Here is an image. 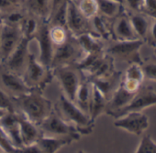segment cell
<instances>
[{
	"instance_id": "obj_42",
	"label": "cell",
	"mask_w": 156,
	"mask_h": 153,
	"mask_svg": "<svg viewBox=\"0 0 156 153\" xmlns=\"http://www.w3.org/2000/svg\"><path fill=\"white\" fill-rule=\"evenodd\" d=\"M7 1L14 9H23V4L25 0H7Z\"/></svg>"
},
{
	"instance_id": "obj_15",
	"label": "cell",
	"mask_w": 156,
	"mask_h": 153,
	"mask_svg": "<svg viewBox=\"0 0 156 153\" xmlns=\"http://www.w3.org/2000/svg\"><path fill=\"white\" fill-rule=\"evenodd\" d=\"M111 34L113 40L126 41L140 40L132 28L128 12L125 9L119 16L112 19Z\"/></svg>"
},
{
	"instance_id": "obj_36",
	"label": "cell",
	"mask_w": 156,
	"mask_h": 153,
	"mask_svg": "<svg viewBox=\"0 0 156 153\" xmlns=\"http://www.w3.org/2000/svg\"><path fill=\"white\" fill-rule=\"evenodd\" d=\"M141 13L151 19H156V0H143Z\"/></svg>"
},
{
	"instance_id": "obj_2",
	"label": "cell",
	"mask_w": 156,
	"mask_h": 153,
	"mask_svg": "<svg viewBox=\"0 0 156 153\" xmlns=\"http://www.w3.org/2000/svg\"><path fill=\"white\" fill-rule=\"evenodd\" d=\"M53 110L61 118L72 125L81 136L91 134L95 128L96 121L62 93L53 105Z\"/></svg>"
},
{
	"instance_id": "obj_25",
	"label": "cell",
	"mask_w": 156,
	"mask_h": 153,
	"mask_svg": "<svg viewBox=\"0 0 156 153\" xmlns=\"http://www.w3.org/2000/svg\"><path fill=\"white\" fill-rule=\"evenodd\" d=\"M91 91H92V83L89 80L84 78L79 87H78L73 101V103L78 107L87 114H88V106L91 96Z\"/></svg>"
},
{
	"instance_id": "obj_44",
	"label": "cell",
	"mask_w": 156,
	"mask_h": 153,
	"mask_svg": "<svg viewBox=\"0 0 156 153\" xmlns=\"http://www.w3.org/2000/svg\"><path fill=\"white\" fill-rule=\"evenodd\" d=\"M112 1H115V2H118L119 4H121L122 6L124 5V0H112Z\"/></svg>"
},
{
	"instance_id": "obj_1",
	"label": "cell",
	"mask_w": 156,
	"mask_h": 153,
	"mask_svg": "<svg viewBox=\"0 0 156 153\" xmlns=\"http://www.w3.org/2000/svg\"><path fill=\"white\" fill-rule=\"evenodd\" d=\"M43 93L37 89H31L27 94L13 97L16 112L22 114L30 121L39 126L53 112L52 102L45 97Z\"/></svg>"
},
{
	"instance_id": "obj_30",
	"label": "cell",
	"mask_w": 156,
	"mask_h": 153,
	"mask_svg": "<svg viewBox=\"0 0 156 153\" xmlns=\"http://www.w3.org/2000/svg\"><path fill=\"white\" fill-rule=\"evenodd\" d=\"M77 9L87 19H92L98 14V0H73Z\"/></svg>"
},
{
	"instance_id": "obj_12",
	"label": "cell",
	"mask_w": 156,
	"mask_h": 153,
	"mask_svg": "<svg viewBox=\"0 0 156 153\" xmlns=\"http://www.w3.org/2000/svg\"><path fill=\"white\" fill-rule=\"evenodd\" d=\"M0 88L11 98L29 93L31 89L24 83L22 76L11 71L0 63Z\"/></svg>"
},
{
	"instance_id": "obj_13",
	"label": "cell",
	"mask_w": 156,
	"mask_h": 153,
	"mask_svg": "<svg viewBox=\"0 0 156 153\" xmlns=\"http://www.w3.org/2000/svg\"><path fill=\"white\" fill-rule=\"evenodd\" d=\"M31 41L32 40L27 38H23L14 51L1 64H3L11 71L22 76L31 54L30 50V43Z\"/></svg>"
},
{
	"instance_id": "obj_37",
	"label": "cell",
	"mask_w": 156,
	"mask_h": 153,
	"mask_svg": "<svg viewBox=\"0 0 156 153\" xmlns=\"http://www.w3.org/2000/svg\"><path fill=\"white\" fill-rule=\"evenodd\" d=\"M120 85H122V87L127 90L129 93H131V94H136L140 86L143 85L140 82H137V81H134V80H129V79H125L123 78V76H122V80H121V83Z\"/></svg>"
},
{
	"instance_id": "obj_16",
	"label": "cell",
	"mask_w": 156,
	"mask_h": 153,
	"mask_svg": "<svg viewBox=\"0 0 156 153\" xmlns=\"http://www.w3.org/2000/svg\"><path fill=\"white\" fill-rule=\"evenodd\" d=\"M0 127L5 130L16 148L23 146L20 137L18 112H7L0 118Z\"/></svg>"
},
{
	"instance_id": "obj_19",
	"label": "cell",
	"mask_w": 156,
	"mask_h": 153,
	"mask_svg": "<svg viewBox=\"0 0 156 153\" xmlns=\"http://www.w3.org/2000/svg\"><path fill=\"white\" fill-rule=\"evenodd\" d=\"M122 76L123 73L116 70L108 77L102 78V79H95L90 82L104 95V96L108 101V99L111 97L113 93L119 86L122 80Z\"/></svg>"
},
{
	"instance_id": "obj_8",
	"label": "cell",
	"mask_w": 156,
	"mask_h": 153,
	"mask_svg": "<svg viewBox=\"0 0 156 153\" xmlns=\"http://www.w3.org/2000/svg\"><path fill=\"white\" fill-rule=\"evenodd\" d=\"M66 28L70 34L73 37H78L86 33H94L91 20L87 19L77 9L73 0L67 2L66 14Z\"/></svg>"
},
{
	"instance_id": "obj_5",
	"label": "cell",
	"mask_w": 156,
	"mask_h": 153,
	"mask_svg": "<svg viewBox=\"0 0 156 153\" xmlns=\"http://www.w3.org/2000/svg\"><path fill=\"white\" fill-rule=\"evenodd\" d=\"M53 77L58 82L62 94L71 101H74L76 92L84 77L76 65L53 68Z\"/></svg>"
},
{
	"instance_id": "obj_3",
	"label": "cell",
	"mask_w": 156,
	"mask_h": 153,
	"mask_svg": "<svg viewBox=\"0 0 156 153\" xmlns=\"http://www.w3.org/2000/svg\"><path fill=\"white\" fill-rule=\"evenodd\" d=\"M144 42L141 40H110L106 45L105 52L109 55L114 61L127 62L129 64L138 63L142 64L143 60L140 55V49Z\"/></svg>"
},
{
	"instance_id": "obj_41",
	"label": "cell",
	"mask_w": 156,
	"mask_h": 153,
	"mask_svg": "<svg viewBox=\"0 0 156 153\" xmlns=\"http://www.w3.org/2000/svg\"><path fill=\"white\" fill-rule=\"evenodd\" d=\"M69 0H51V15L56 11L62 5H63L64 3H66ZM51 17V16H50ZM50 19V18H49Z\"/></svg>"
},
{
	"instance_id": "obj_46",
	"label": "cell",
	"mask_w": 156,
	"mask_h": 153,
	"mask_svg": "<svg viewBox=\"0 0 156 153\" xmlns=\"http://www.w3.org/2000/svg\"><path fill=\"white\" fill-rule=\"evenodd\" d=\"M153 53H154V56L156 57V45L153 47Z\"/></svg>"
},
{
	"instance_id": "obj_11",
	"label": "cell",
	"mask_w": 156,
	"mask_h": 153,
	"mask_svg": "<svg viewBox=\"0 0 156 153\" xmlns=\"http://www.w3.org/2000/svg\"><path fill=\"white\" fill-rule=\"evenodd\" d=\"M23 39L20 26L3 23L0 30V63L4 62Z\"/></svg>"
},
{
	"instance_id": "obj_34",
	"label": "cell",
	"mask_w": 156,
	"mask_h": 153,
	"mask_svg": "<svg viewBox=\"0 0 156 153\" xmlns=\"http://www.w3.org/2000/svg\"><path fill=\"white\" fill-rule=\"evenodd\" d=\"M0 149L5 153H16V148L13 146L5 130L0 127Z\"/></svg>"
},
{
	"instance_id": "obj_23",
	"label": "cell",
	"mask_w": 156,
	"mask_h": 153,
	"mask_svg": "<svg viewBox=\"0 0 156 153\" xmlns=\"http://www.w3.org/2000/svg\"><path fill=\"white\" fill-rule=\"evenodd\" d=\"M107 105H108V99L92 84V91H91V96H90L89 106H88L89 116L94 121H96L99 116L106 114Z\"/></svg>"
},
{
	"instance_id": "obj_28",
	"label": "cell",
	"mask_w": 156,
	"mask_h": 153,
	"mask_svg": "<svg viewBox=\"0 0 156 153\" xmlns=\"http://www.w3.org/2000/svg\"><path fill=\"white\" fill-rule=\"evenodd\" d=\"M39 20L36 17L27 13L23 20L21 21L20 25V29L22 32L23 38H27L30 40H32L33 36L35 35L38 26H39Z\"/></svg>"
},
{
	"instance_id": "obj_6",
	"label": "cell",
	"mask_w": 156,
	"mask_h": 153,
	"mask_svg": "<svg viewBox=\"0 0 156 153\" xmlns=\"http://www.w3.org/2000/svg\"><path fill=\"white\" fill-rule=\"evenodd\" d=\"M84 56V51L76 38L71 35L63 44L54 47L51 69L61 66L77 65Z\"/></svg>"
},
{
	"instance_id": "obj_22",
	"label": "cell",
	"mask_w": 156,
	"mask_h": 153,
	"mask_svg": "<svg viewBox=\"0 0 156 153\" xmlns=\"http://www.w3.org/2000/svg\"><path fill=\"white\" fill-rule=\"evenodd\" d=\"M128 15L138 38L141 40L144 43H146L149 36L151 18L141 12H128Z\"/></svg>"
},
{
	"instance_id": "obj_35",
	"label": "cell",
	"mask_w": 156,
	"mask_h": 153,
	"mask_svg": "<svg viewBox=\"0 0 156 153\" xmlns=\"http://www.w3.org/2000/svg\"><path fill=\"white\" fill-rule=\"evenodd\" d=\"M0 110L7 112H16L12 98L0 88Z\"/></svg>"
},
{
	"instance_id": "obj_26",
	"label": "cell",
	"mask_w": 156,
	"mask_h": 153,
	"mask_svg": "<svg viewBox=\"0 0 156 153\" xmlns=\"http://www.w3.org/2000/svg\"><path fill=\"white\" fill-rule=\"evenodd\" d=\"M108 19L100 16L98 14L91 19V24L93 28L94 33L102 39L104 41H110L112 40V34H111V23H108Z\"/></svg>"
},
{
	"instance_id": "obj_18",
	"label": "cell",
	"mask_w": 156,
	"mask_h": 153,
	"mask_svg": "<svg viewBox=\"0 0 156 153\" xmlns=\"http://www.w3.org/2000/svg\"><path fill=\"white\" fill-rule=\"evenodd\" d=\"M19 126L23 146L36 143L38 139L42 136L39 126L30 121L20 113H19Z\"/></svg>"
},
{
	"instance_id": "obj_39",
	"label": "cell",
	"mask_w": 156,
	"mask_h": 153,
	"mask_svg": "<svg viewBox=\"0 0 156 153\" xmlns=\"http://www.w3.org/2000/svg\"><path fill=\"white\" fill-rule=\"evenodd\" d=\"M151 46L154 47L156 45V19H151L150 30H149V36L147 42Z\"/></svg>"
},
{
	"instance_id": "obj_27",
	"label": "cell",
	"mask_w": 156,
	"mask_h": 153,
	"mask_svg": "<svg viewBox=\"0 0 156 153\" xmlns=\"http://www.w3.org/2000/svg\"><path fill=\"white\" fill-rule=\"evenodd\" d=\"M98 14L108 19H113L119 16L123 10L124 7L112 0H98Z\"/></svg>"
},
{
	"instance_id": "obj_4",
	"label": "cell",
	"mask_w": 156,
	"mask_h": 153,
	"mask_svg": "<svg viewBox=\"0 0 156 153\" xmlns=\"http://www.w3.org/2000/svg\"><path fill=\"white\" fill-rule=\"evenodd\" d=\"M22 79L29 88L44 92L54 77L52 70L41 64L37 57L31 53L28 65L22 74Z\"/></svg>"
},
{
	"instance_id": "obj_7",
	"label": "cell",
	"mask_w": 156,
	"mask_h": 153,
	"mask_svg": "<svg viewBox=\"0 0 156 153\" xmlns=\"http://www.w3.org/2000/svg\"><path fill=\"white\" fill-rule=\"evenodd\" d=\"M39 127L42 136L54 137H69L73 141H78L81 135L72 125L61 118L53 110V112L40 125Z\"/></svg>"
},
{
	"instance_id": "obj_21",
	"label": "cell",
	"mask_w": 156,
	"mask_h": 153,
	"mask_svg": "<svg viewBox=\"0 0 156 153\" xmlns=\"http://www.w3.org/2000/svg\"><path fill=\"white\" fill-rule=\"evenodd\" d=\"M23 9L38 19L49 20L51 9V0H25Z\"/></svg>"
},
{
	"instance_id": "obj_20",
	"label": "cell",
	"mask_w": 156,
	"mask_h": 153,
	"mask_svg": "<svg viewBox=\"0 0 156 153\" xmlns=\"http://www.w3.org/2000/svg\"><path fill=\"white\" fill-rule=\"evenodd\" d=\"M78 43L80 44L84 54H96L105 52V41L98 36L93 33H86L75 37Z\"/></svg>"
},
{
	"instance_id": "obj_29",
	"label": "cell",
	"mask_w": 156,
	"mask_h": 153,
	"mask_svg": "<svg viewBox=\"0 0 156 153\" xmlns=\"http://www.w3.org/2000/svg\"><path fill=\"white\" fill-rule=\"evenodd\" d=\"M49 35L54 47L63 44L71 36L67 28L60 25H50Z\"/></svg>"
},
{
	"instance_id": "obj_43",
	"label": "cell",
	"mask_w": 156,
	"mask_h": 153,
	"mask_svg": "<svg viewBox=\"0 0 156 153\" xmlns=\"http://www.w3.org/2000/svg\"><path fill=\"white\" fill-rule=\"evenodd\" d=\"M3 21H4V14L0 12V26L3 24Z\"/></svg>"
},
{
	"instance_id": "obj_14",
	"label": "cell",
	"mask_w": 156,
	"mask_h": 153,
	"mask_svg": "<svg viewBox=\"0 0 156 153\" xmlns=\"http://www.w3.org/2000/svg\"><path fill=\"white\" fill-rule=\"evenodd\" d=\"M114 126L130 134L141 136L149 127V118L142 112H129L116 118Z\"/></svg>"
},
{
	"instance_id": "obj_32",
	"label": "cell",
	"mask_w": 156,
	"mask_h": 153,
	"mask_svg": "<svg viewBox=\"0 0 156 153\" xmlns=\"http://www.w3.org/2000/svg\"><path fill=\"white\" fill-rule=\"evenodd\" d=\"M135 153H156V142L153 141L151 135L145 134L141 137Z\"/></svg>"
},
{
	"instance_id": "obj_9",
	"label": "cell",
	"mask_w": 156,
	"mask_h": 153,
	"mask_svg": "<svg viewBox=\"0 0 156 153\" xmlns=\"http://www.w3.org/2000/svg\"><path fill=\"white\" fill-rule=\"evenodd\" d=\"M50 24L47 20L40 19L39 26L32 40H35L39 46V57L38 61L44 66L51 68L52 55L54 51V46L51 40L49 35Z\"/></svg>"
},
{
	"instance_id": "obj_49",
	"label": "cell",
	"mask_w": 156,
	"mask_h": 153,
	"mask_svg": "<svg viewBox=\"0 0 156 153\" xmlns=\"http://www.w3.org/2000/svg\"><path fill=\"white\" fill-rule=\"evenodd\" d=\"M2 26V25H1ZM1 26H0V30H1Z\"/></svg>"
},
{
	"instance_id": "obj_10",
	"label": "cell",
	"mask_w": 156,
	"mask_h": 153,
	"mask_svg": "<svg viewBox=\"0 0 156 153\" xmlns=\"http://www.w3.org/2000/svg\"><path fill=\"white\" fill-rule=\"evenodd\" d=\"M156 106V91L151 85H142L136 93L129 104L114 115V118H119L129 112H141L145 108Z\"/></svg>"
},
{
	"instance_id": "obj_17",
	"label": "cell",
	"mask_w": 156,
	"mask_h": 153,
	"mask_svg": "<svg viewBox=\"0 0 156 153\" xmlns=\"http://www.w3.org/2000/svg\"><path fill=\"white\" fill-rule=\"evenodd\" d=\"M135 95L136 94L129 93L122 87L121 85H119V86L116 89V91L108 101L106 114L113 117L114 115H116L119 111L129 104Z\"/></svg>"
},
{
	"instance_id": "obj_48",
	"label": "cell",
	"mask_w": 156,
	"mask_h": 153,
	"mask_svg": "<svg viewBox=\"0 0 156 153\" xmlns=\"http://www.w3.org/2000/svg\"><path fill=\"white\" fill-rule=\"evenodd\" d=\"M0 153H5V152H3V151H1V150H0Z\"/></svg>"
},
{
	"instance_id": "obj_33",
	"label": "cell",
	"mask_w": 156,
	"mask_h": 153,
	"mask_svg": "<svg viewBox=\"0 0 156 153\" xmlns=\"http://www.w3.org/2000/svg\"><path fill=\"white\" fill-rule=\"evenodd\" d=\"M144 79L147 81L156 82V61H143L141 64Z\"/></svg>"
},
{
	"instance_id": "obj_45",
	"label": "cell",
	"mask_w": 156,
	"mask_h": 153,
	"mask_svg": "<svg viewBox=\"0 0 156 153\" xmlns=\"http://www.w3.org/2000/svg\"><path fill=\"white\" fill-rule=\"evenodd\" d=\"M6 113H7V111H5V110H0V118H1Z\"/></svg>"
},
{
	"instance_id": "obj_47",
	"label": "cell",
	"mask_w": 156,
	"mask_h": 153,
	"mask_svg": "<svg viewBox=\"0 0 156 153\" xmlns=\"http://www.w3.org/2000/svg\"><path fill=\"white\" fill-rule=\"evenodd\" d=\"M76 153H88V152H87V151H85V150H78Z\"/></svg>"
},
{
	"instance_id": "obj_31",
	"label": "cell",
	"mask_w": 156,
	"mask_h": 153,
	"mask_svg": "<svg viewBox=\"0 0 156 153\" xmlns=\"http://www.w3.org/2000/svg\"><path fill=\"white\" fill-rule=\"evenodd\" d=\"M123 78L134 80L143 84L145 79H144V74L141 65L138 63L129 64V67L126 69L125 72L123 73Z\"/></svg>"
},
{
	"instance_id": "obj_38",
	"label": "cell",
	"mask_w": 156,
	"mask_h": 153,
	"mask_svg": "<svg viewBox=\"0 0 156 153\" xmlns=\"http://www.w3.org/2000/svg\"><path fill=\"white\" fill-rule=\"evenodd\" d=\"M143 0H124V9L128 12H141Z\"/></svg>"
},
{
	"instance_id": "obj_40",
	"label": "cell",
	"mask_w": 156,
	"mask_h": 153,
	"mask_svg": "<svg viewBox=\"0 0 156 153\" xmlns=\"http://www.w3.org/2000/svg\"><path fill=\"white\" fill-rule=\"evenodd\" d=\"M16 153H41V152L37 143H34L31 145H27V146H22L20 148H17Z\"/></svg>"
},
{
	"instance_id": "obj_24",
	"label": "cell",
	"mask_w": 156,
	"mask_h": 153,
	"mask_svg": "<svg viewBox=\"0 0 156 153\" xmlns=\"http://www.w3.org/2000/svg\"><path fill=\"white\" fill-rule=\"evenodd\" d=\"M73 140L69 137H54L41 136L36 142L41 153H57L61 148L69 146Z\"/></svg>"
}]
</instances>
